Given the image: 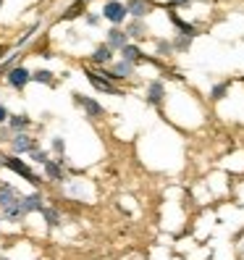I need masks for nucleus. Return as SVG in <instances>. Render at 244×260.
<instances>
[{"label": "nucleus", "instance_id": "obj_1", "mask_svg": "<svg viewBox=\"0 0 244 260\" xmlns=\"http://www.w3.org/2000/svg\"><path fill=\"white\" fill-rule=\"evenodd\" d=\"M3 166L6 168H11V171L13 174H16V176H21V179H26L29 181V184H32V187H40L42 184V179L32 171V168H29L21 158H16V155H6V160H3Z\"/></svg>", "mask_w": 244, "mask_h": 260}, {"label": "nucleus", "instance_id": "obj_2", "mask_svg": "<svg viewBox=\"0 0 244 260\" xmlns=\"http://www.w3.org/2000/svg\"><path fill=\"white\" fill-rule=\"evenodd\" d=\"M11 150H13V155L34 152L37 150V140H34V137H29L26 132H16V134H11Z\"/></svg>", "mask_w": 244, "mask_h": 260}, {"label": "nucleus", "instance_id": "obj_3", "mask_svg": "<svg viewBox=\"0 0 244 260\" xmlns=\"http://www.w3.org/2000/svg\"><path fill=\"white\" fill-rule=\"evenodd\" d=\"M87 74V79H89V84H92L97 92H105V95H116V98H121L124 92H121V89L111 82V79H105V76H100L97 71H84Z\"/></svg>", "mask_w": 244, "mask_h": 260}, {"label": "nucleus", "instance_id": "obj_4", "mask_svg": "<svg viewBox=\"0 0 244 260\" xmlns=\"http://www.w3.org/2000/svg\"><path fill=\"white\" fill-rule=\"evenodd\" d=\"M102 16L108 21H113V24H121V21H126L129 11H126L124 3H118V0H108V3L102 6Z\"/></svg>", "mask_w": 244, "mask_h": 260}, {"label": "nucleus", "instance_id": "obj_5", "mask_svg": "<svg viewBox=\"0 0 244 260\" xmlns=\"http://www.w3.org/2000/svg\"><path fill=\"white\" fill-rule=\"evenodd\" d=\"M29 82H32V71H26L24 66H16V69L8 71V84L13 89H24Z\"/></svg>", "mask_w": 244, "mask_h": 260}, {"label": "nucleus", "instance_id": "obj_6", "mask_svg": "<svg viewBox=\"0 0 244 260\" xmlns=\"http://www.w3.org/2000/svg\"><path fill=\"white\" fill-rule=\"evenodd\" d=\"M74 100L82 105V108H84V113H87L89 118H102L105 108H102V105H100L97 100H92V98H84V95H76Z\"/></svg>", "mask_w": 244, "mask_h": 260}, {"label": "nucleus", "instance_id": "obj_7", "mask_svg": "<svg viewBox=\"0 0 244 260\" xmlns=\"http://www.w3.org/2000/svg\"><path fill=\"white\" fill-rule=\"evenodd\" d=\"M134 74V63H129V60H118V63L111 69V71H102V76L105 79H126V76H131Z\"/></svg>", "mask_w": 244, "mask_h": 260}, {"label": "nucleus", "instance_id": "obj_8", "mask_svg": "<svg viewBox=\"0 0 244 260\" xmlns=\"http://www.w3.org/2000/svg\"><path fill=\"white\" fill-rule=\"evenodd\" d=\"M105 45H111L113 50H124L126 45H129V35H126V29H118V26L108 29V42H105Z\"/></svg>", "mask_w": 244, "mask_h": 260}, {"label": "nucleus", "instance_id": "obj_9", "mask_svg": "<svg viewBox=\"0 0 244 260\" xmlns=\"http://www.w3.org/2000/svg\"><path fill=\"white\" fill-rule=\"evenodd\" d=\"M42 194L40 192H32V194H24L21 197V210L24 216H29V213H42Z\"/></svg>", "mask_w": 244, "mask_h": 260}, {"label": "nucleus", "instance_id": "obj_10", "mask_svg": "<svg viewBox=\"0 0 244 260\" xmlns=\"http://www.w3.org/2000/svg\"><path fill=\"white\" fill-rule=\"evenodd\" d=\"M126 11L131 13L134 19H145L147 13L152 11V6H150V0H126Z\"/></svg>", "mask_w": 244, "mask_h": 260}, {"label": "nucleus", "instance_id": "obj_11", "mask_svg": "<svg viewBox=\"0 0 244 260\" xmlns=\"http://www.w3.org/2000/svg\"><path fill=\"white\" fill-rule=\"evenodd\" d=\"M42 168H45V176L50 181H66V171H63V163L60 160H48Z\"/></svg>", "mask_w": 244, "mask_h": 260}, {"label": "nucleus", "instance_id": "obj_12", "mask_svg": "<svg viewBox=\"0 0 244 260\" xmlns=\"http://www.w3.org/2000/svg\"><path fill=\"white\" fill-rule=\"evenodd\" d=\"M163 95H165L163 82H150L147 84V103L150 105H160L163 103Z\"/></svg>", "mask_w": 244, "mask_h": 260}, {"label": "nucleus", "instance_id": "obj_13", "mask_svg": "<svg viewBox=\"0 0 244 260\" xmlns=\"http://www.w3.org/2000/svg\"><path fill=\"white\" fill-rule=\"evenodd\" d=\"M13 203H19L16 189H13L11 184H3V187H0V210H3V208H11Z\"/></svg>", "mask_w": 244, "mask_h": 260}, {"label": "nucleus", "instance_id": "obj_14", "mask_svg": "<svg viewBox=\"0 0 244 260\" xmlns=\"http://www.w3.org/2000/svg\"><path fill=\"white\" fill-rule=\"evenodd\" d=\"M111 60H113V48L111 45H100V48L92 53V63L105 66V63H111Z\"/></svg>", "mask_w": 244, "mask_h": 260}, {"label": "nucleus", "instance_id": "obj_15", "mask_svg": "<svg viewBox=\"0 0 244 260\" xmlns=\"http://www.w3.org/2000/svg\"><path fill=\"white\" fill-rule=\"evenodd\" d=\"M0 218H3V221H19V218H24L21 197H19V203H13L11 208H3V210H0Z\"/></svg>", "mask_w": 244, "mask_h": 260}, {"label": "nucleus", "instance_id": "obj_16", "mask_svg": "<svg viewBox=\"0 0 244 260\" xmlns=\"http://www.w3.org/2000/svg\"><path fill=\"white\" fill-rule=\"evenodd\" d=\"M8 126H11L13 132H24V129L32 126V118H29L26 113H21V116H11V118H8Z\"/></svg>", "mask_w": 244, "mask_h": 260}, {"label": "nucleus", "instance_id": "obj_17", "mask_svg": "<svg viewBox=\"0 0 244 260\" xmlns=\"http://www.w3.org/2000/svg\"><path fill=\"white\" fill-rule=\"evenodd\" d=\"M168 16H171V21H173V26L179 29V32H181V35H187V37H194V35H197V29H194V24H187V21H181V19L176 16V13H173V11L168 13Z\"/></svg>", "mask_w": 244, "mask_h": 260}, {"label": "nucleus", "instance_id": "obj_18", "mask_svg": "<svg viewBox=\"0 0 244 260\" xmlns=\"http://www.w3.org/2000/svg\"><path fill=\"white\" fill-rule=\"evenodd\" d=\"M121 55H124V60H129V63H140L142 60V50L136 48V45H126V48L121 50Z\"/></svg>", "mask_w": 244, "mask_h": 260}, {"label": "nucleus", "instance_id": "obj_19", "mask_svg": "<svg viewBox=\"0 0 244 260\" xmlns=\"http://www.w3.org/2000/svg\"><path fill=\"white\" fill-rule=\"evenodd\" d=\"M126 35H129V37H134V40H142V37L147 35V29H145L142 19H134V21H131V26L126 29Z\"/></svg>", "mask_w": 244, "mask_h": 260}, {"label": "nucleus", "instance_id": "obj_20", "mask_svg": "<svg viewBox=\"0 0 244 260\" xmlns=\"http://www.w3.org/2000/svg\"><path fill=\"white\" fill-rule=\"evenodd\" d=\"M42 218L48 221V226H58V223H60V213H58L55 208L45 205V208H42Z\"/></svg>", "mask_w": 244, "mask_h": 260}, {"label": "nucleus", "instance_id": "obj_21", "mask_svg": "<svg viewBox=\"0 0 244 260\" xmlns=\"http://www.w3.org/2000/svg\"><path fill=\"white\" fill-rule=\"evenodd\" d=\"M32 79H34V82H40V84H48V87H53V71H48V69H40V71H34V74H32Z\"/></svg>", "mask_w": 244, "mask_h": 260}, {"label": "nucleus", "instance_id": "obj_22", "mask_svg": "<svg viewBox=\"0 0 244 260\" xmlns=\"http://www.w3.org/2000/svg\"><path fill=\"white\" fill-rule=\"evenodd\" d=\"M226 92H228V82H221V84H216V87L210 89V98L213 100H223Z\"/></svg>", "mask_w": 244, "mask_h": 260}, {"label": "nucleus", "instance_id": "obj_23", "mask_svg": "<svg viewBox=\"0 0 244 260\" xmlns=\"http://www.w3.org/2000/svg\"><path fill=\"white\" fill-rule=\"evenodd\" d=\"M189 42H192V37L179 35V37L173 40V50H189Z\"/></svg>", "mask_w": 244, "mask_h": 260}, {"label": "nucleus", "instance_id": "obj_24", "mask_svg": "<svg viewBox=\"0 0 244 260\" xmlns=\"http://www.w3.org/2000/svg\"><path fill=\"white\" fill-rule=\"evenodd\" d=\"M158 53H160V55H168V53H173V42H165V40H160V42H158Z\"/></svg>", "mask_w": 244, "mask_h": 260}, {"label": "nucleus", "instance_id": "obj_25", "mask_svg": "<svg viewBox=\"0 0 244 260\" xmlns=\"http://www.w3.org/2000/svg\"><path fill=\"white\" fill-rule=\"evenodd\" d=\"M29 155H32V160H34V163H40V166H45V163H48V160H50V158H48V155H45V152H42V150H34V152H29Z\"/></svg>", "mask_w": 244, "mask_h": 260}, {"label": "nucleus", "instance_id": "obj_26", "mask_svg": "<svg viewBox=\"0 0 244 260\" xmlns=\"http://www.w3.org/2000/svg\"><path fill=\"white\" fill-rule=\"evenodd\" d=\"M50 147H53L55 152H60V155H63V152H66V145H63V140H60V137H53V142H50Z\"/></svg>", "mask_w": 244, "mask_h": 260}, {"label": "nucleus", "instance_id": "obj_27", "mask_svg": "<svg viewBox=\"0 0 244 260\" xmlns=\"http://www.w3.org/2000/svg\"><path fill=\"white\" fill-rule=\"evenodd\" d=\"M8 118H11V113H8V108L3 103H0V124H8Z\"/></svg>", "mask_w": 244, "mask_h": 260}, {"label": "nucleus", "instance_id": "obj_28", "mask_svg": "<svg viewBox=\"0 0 244 260\" xmlns=\"http://www.w3.org/2000/svg\"><path fill=\"white\" fill-rule=\"evenodd\" d=\"M168 3H171V8H173V6H187L189 0H168Z\"/></svg>", "mask_w": 244, "mask_h": 260}, {"label": "nucleus", "instance_id": "obj_29", "mask_svg": "<svg viewBox=\"0 0 244 260\" xmlns=\"http://www.w3.org/2000/svg\"><path fill=\"white\" fill-rule=\"evenodd\" d=\"M97 21H100V19H97V16H95V13H92V16H87V24H92V26H95V24H97Z\"/></svg>", "mask_w": 244, "mask_h": 260}, {"label": "nucleus", "instance_id": "obj_30", "mask_svg": "<svg viewBox=\"0 0 244 260\" xmlns=\"http://www.w3.org/2000/svg\"><path fill=\"white\" fill-rule=\"evenodd\" d=\"M3 160H6V155H0V166H3Z\"/></svg>", "mask_w": 244, "mask_h": 260}, {"label": "nucleus", "instance_id": "obj_31", "mask_svg": "<svg viewBox=\"0 0 244 260\" xmlns=\"http://www.w3.org/2000/svg\"><path fill=\"white\" fill-rule=\"evenodd\" d=\"M0 260H8V257H3V255H0Z\"/></svg>", "mask_w": 244, "mask_h": 260}]
</instances>
